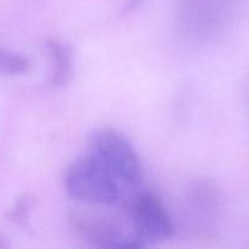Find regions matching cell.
Wrapping results in <instances>:
<instances>
[{"instance_id": "1", "label": "cell", "mask_w": 249, "mask_h": 249, "mask_svg": "<svg viewBox=\"0 0 249 249\" xmlns=\"http://www.w3.org/2000/svg\"><path fill=\"white\" fill-rule=\"evenodd\" d=\"M65 187L70 197L85 203L111 204L119 198L116 178L95 155L82 156L71 163Z\"/></svg>"}, {"instance_id": "2", "label": "cell", "mask_w": 249, "mask_h": 249, "mask_svg": "<svg viewBox=\"0 0 249 249\" xmlns=\"http://www.w3.org/2000/svg\"><path fill=\"white\" fill-rule=\"evenodd\" d=\"M94 155L104 163L114 178L128 182L129 185L140 184L142 168L135 148L128 139L112 128H104L97 131L92 140Z\"/></svg>"}, {"instance_id": "3", "label": "cell", "mask_w": 249, "mask_h": 249, "mask_svg": "<svg viewBox=\"0 0 249 249\" xmlns=\"http://www.w3.org/2000/svg\"><path fill=\"white\" fill-rule=\"evenodd\" d=\"M134 226L136 240L142 243L160 242L174 235V226L163 203L151 194L141 196L135 203Z\"/></svg>"}, {"instance_id": "4", "label": "cell", "mask_w": 249, "mask_h": 249, "mask_svg": "<svg viewBox=\"0 0 249 249\" xmlns=\"http://www.w3.org/2000/svg\"><path fill=\"white\" fill-rule=\"evenodd\" d=\"M46 48L51 57L53 87H63L70 82L73 75V49L68 44L56 39H48Z\"/></svg>"}, {"instance_id": "5", "label": "cell", "mask_w": 249, "mask_h": 249, "mask_svg": "<svg viewBox=\"0 0 249 249\" xmlns=\"http://www.w3.org/2000/svg\"><path fill=\"white\" fill-rule=\"evenodd\" d=\"M32 62L26 55L7 50L0 45V75L15 77L28 73Z\"/></svg>"}, {"instance_id": "6", "label": "cell", "mask_w": 249, "mask_h": 249, "mask_svg": "<svg viewBox=\"0 0 249 249\" xmlns=\"http://www.w3.org/2000/svg\"><path fill=\"white\" fill-rule=\"evenodd\" d=\"M36 201L32 196H22L16 201L15 206L9 212V219L22 229L29 228V214L33 209Z\"/></svg>"}, {"instance_id": "7", "label": "cell", "mask_w": 249, "mask_h": 249, "mask_svg": "<svg viewBox=\"0 0 249 249\" xmlns=\"http://www.w3.org/2000/svg\"><path fill=\"white\" fill-rule=\"evenodd\" d=\"M112 249H143V246L139 240L118 241Z\"/></svg>"}, {"instance_id": "8", "label": "cell", "mask_w": 249, "mask_h": 249, "mask_svg": "<svg viewBox=\"0 0 249 249\" xmlns=\"http://www.w3.org/2000/svg\"><path fill=\"white\" fill-rule=\"evenodd\" d=\"M142 1L143 0H128V1H126V4L124 5L123 11L122 12H123V15L130 14V12H133L134 10L138 9V7L142 4Z\"/></svg>"}, {"instance_id": "9", "label": "cell", "mask_w": 249, "mask_h": 249, "mask_svg": "<svg viewBox=\"0 0 249 249\" xmlns=\"http://www.w3.org/2000/svg\"><path fill=\"white\" fill-rule=\"evenodd\" d=\"M0 249H9V248H7L6 242H5V241L2 240L1 237H0Z\"/></svg>"}]
</instances>
